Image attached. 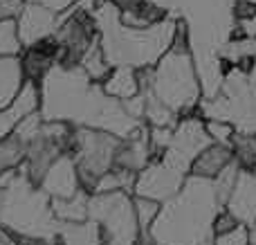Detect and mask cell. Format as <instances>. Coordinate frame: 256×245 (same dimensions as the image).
<instances>
[{
  "mask_svg": "<svg viewBox=\"0 0 256 245\" xmlns=\"http://www.w3.org/2000/svg\"><path fill=\"white\" fill-rule=\"evenodd\" d=\"M106 92H110L112 97L128 102V99L137 97L142 92V81H140V68L132 66H117L110 70V74L104 81Z\"/></svg>",
  "mask_w": 256,
  "mask_h": 245,
  "instance_id": "12",
  "label": "cell"
},
{
  "mask_svg": "<svg viewBox=\"0 0 256 245\" xmlns=\"http://www.w3.org/2000/svg\"><path fill=\"white\" fill-rule=\"evenodd\" d=\"M216 245H250V228L248 225H240L234 232L216 236Z\"/></svg>",
  "mask_w": 256,
  "mask_h": 245,
  "instance_id": "19",
  "label": "cell"
},
{
  "mask_svg": "<svg viewBox=\"0 0 256 245\" xmlns=\"http://www.w3.org/2000/svg\"><path fill=\"white\" fill-rule=\"evenodd\" d=\"M240 220L236 218L234 214H232L227 207H222L220 212H218V216H216V220H214V234L216 236H222V234H230V232H234L236 228H240Z\"/></svg>",
  "mask_w": 256,
  "mask_h": 245,
  "instance_id": "18",
  "label": "cell"
},
{
  "mask_svg": "<svg viewBox=\"0 0 256 245\" xmlns=\"http://www.w3.org/2000/svg\"><path fill=\"white\" fill-rule=\"evenodd\" d=\"M250 245H256V225L250 228Z\"/></svg>",
  "mask_w": 256,
  "mask_h": 245,
  "instance_id": "23",
  "label": "cell"
},
{
  "mask_svg": "<svg viewBox=\"0 0 256 245\" xmlns=\"http://www.w3.org/2000/svg\"><path fill=\"white\" fill-rule=\"evenodd\" d=\"M30 0H0V20L4 18H18Z\"/></svg>",
  "mask_w": 256,
  "mask_h": 245,
  "instance_id": "20",
  "label": "cell"
},
{
  "mask_svg": "<svg viewBox=\"0 0 256 245\" xmlns=\"http://www.w3.org/2000/svg\"><path fill=\"white\" fill-rule=\"evenodd\" d=\"M88 194L84 189L74 194L70 198H52V210L56 214L58 220H66V223H84L90 218L88 214Z\"/></svg>",
  "mask_w": 256,
  "mask_h": 245,
  "instance_id": "15",
  "label": "cell"
},
{
  "mask_svg": "<svg viewBox=\"0 0 256 245\" xmlns=\"http://www.w3.org/2000/svg\"><path fill=\"white\" fill-rule=\"evenodd\" d=\"M186 180V174L173 166L166 160H153L137 174L135 180V196H146L153 200H168L182 189Z\"/></svg>",
  "mask_w": 256,
  "mask_h": 245,
  "instance_id": "7",
  "label": "cell"
},
{
  "mask_svg": "<svg viewBox=\"0 0 256 245\" xmlns=\"http://www.w3.org/2000/svg\"><path fill=\"white\" fill-rule=\"evenodd\" d=\"M27 156V144L16 133L0 140V174L7 169H16Z\"/></svg>",
  "mask_w": 256,
  "mask_h": 245,
  "instance_id": "16",
  "label": "cell"
},
{
  "mask_svg": "<svg viewBox=\"0 0 256 245\" xmlns=\"http://www.w3.org/2000/svg\"><path fill=\"white\" fill-rule=\"evenodd\" d=\"M200 115L230 122L238 133H256V84L234 66L225 74L220 92L200 102Z\"/></svg>",
  "mask_w": 256,
  "mask_h": 245,
  "instance_id": "5",
  "label": "cell"
},
{
  "mask_svg": "<svg viewBox=\"0 0 256 245\" xmlns=\"http://www.w3.org/2000/svg\"><path fill=\"white\" fill-rule=\"evenodd\" d=\"M43 120L70 122L74 126L108 130L117 138H130L142 126L126 110L124 102L106 92L102 81H94L81 68L54 66L40 81Z\"/></svg>",
  "mask_w": 256,
  "mask_h": 245,
  "instance_id": "1",
  "label": "cell"
},
{
  "mask_svg": "<svg viewBox=\"0 0 256 245\" xmlns=\"http://www.w3.org/2000/svg\"><path fill=\"white\" fill-rule=\"evenodd\" d=\"M148 92L171 108L180 120L200 110L198 99L202 97V86L194 54L168 50L153 66Z\"/></svg>",
  "mask_w": 256,
  "mask_h": 245,
  "instance_id": "4",
  "label": "cell"
},
{
  "mask_svg": "<svg viewBox=\"0 0 256 245\" xmlns=\"http://www.w3.org/2000/svg\"><path fill=\"white\" fill-rule=\"evenodd\" d=\"M234 162V148L232 144L225 142H212L207 148L200 151V156L191 164V174L200 176V178H218L227 166Z\"/></svg>",
  "mask_w": 256,
  "mask_h": 245,
  "instance_id": "11",
  "label": "cell"
},
{
  "mask_svg": "<svg viewBox=\"0 0 256 245\" xmlns=\"http://www.w3.org/2000/svg\"><path fill=\"white\" fill-rule=\"evenodd\" d=\"M225 207L243 225L254 228L256 225V174L240 169L234 184V192H232Z\"/></svg>",
  "mask_w": 256,
  "mask_h": 245,
  "instance_id": "10",
  "label": "cell"
},
{
  "mask_svg": "<svg viewBox=\"0 0 256 245\" xmlns=\"http://www.w3.org/2000/svg\"><path fill=\"white\" fill-rule=\"evenodd\" d=\"M222 207L216 180L191 174L180 192L162 202L150 234L158 245H202L216 238L214 220Z\"/></svg>",
  "mask_w": 256,
  "mask_h": 245,
  "instance_id": "2",
  "label": "cell"
},
{
  "mask_svg": "<svg viewBox=\"0 0 256 245\" xmlns=\"http://www.w3.org/2000/svg\"><path fill=\"white\" fill-rule=\"evenodd\" d=\"M25 50L20 40L16 18H4L0 20V56H18Z\"/></svg>",
  "mask_w": 256,
  "mask_h": 245,
  "instance_id": "17",
  "label": "cell"
},
{
  "mask_svg": "<svg viewBox=\"0 0 256 245\" xmlns=\"http://www.w3.org/2000/svg\"><path fill=\"white\" fill-rule=\"evenodd\" d=\"M88 214L99 223L104 245H137L140 220L135 200L124 192L94 194L88 202Z\"/></svg>",
  "mask_w": 256,
  "mask_h": 245,
  "instance_id": "6",
  "label": "cell"
},
{
  "mask_svg": "<svg viewBox=\"0 0 256 245\" xmlns=\"http://www.w3.org/2000/svg\"><path fill=\"white\" fill-rule=\"evenodd\" d=\"M112 2H115L117 7L122 9V12H126V9H132V7H137V4H140L142 0H112Z\"/></svg>",
  "mask_w": 256,
  "mask_h": 245,
  "instance_id": "22",
  "label": "cell"
},
{
  "mask_svg": "<svg viewBox=\"0 0 256 245\" xmlns=\"http://www.w3.org/2000/svg\"><path fill=\"white\" fill-rule=\"evenodd\" d=\"M12 245H18V243H16V241H14V243H12Z\"/></svg>",
  "mask_w": 256,
  "mask_h": 245,
  "instance_id": "25",
  "label": "cell"
},
{
  "mask_svg": "<svg viewBox=\"0 0 256 245\" xmlns=\"http://www.w3.org/2000/svg\"><path fill=\"white\" fill-rule=\"evenodd\" d=\"M58 234L63 238V245H104L99 223L92 218L84 220V223H66V220H61Z\"/></svg>",
  "mask_w": 256,
  "mask_h": 245,
  "instance_id": "14",
  "label": "cell"
},
{
  "mask_svg": "<svg viewBox=\"0 0 256 245\" xmlns=\"http://www.w3.org/2000/svg\"><path fill=\"white\" fill-rule=\"evenodd\" d=\"M0 225L7 228L18 241L20 236H45L58 232L61 220L54 214L52 198L45 194V189L18 171L14 182L4 187Z\"/></svg>",
  "mask_w": 256,
  "mask_h": 245,
  "instance_id": "3",
  "label": "cell"
},
{
  "mask_svg": "<svg viewBox=\"0 0 256 245\" xmlns=\"http://www.w3.org/2000/svg\"><path fill=\"white\" fill-rule=\"evenodd\" d=\"M34 2H40V4H45V7H50L52 12L63 14V12H68L72 4L79 2V0H34Z\"/></svg>",
  "mask_w": 256,
  "mask_h": 245,
  "instance_id": "21",
  "label": "cell"
},
{
  "mask_svg": "<svg viewBox=\"0 0 256 245\" xmlns=\"http://www.w3.org/2000/svg\"><path fill=\"white\" fill-rule=\"evenodd\" d=\"M25 84V70L18 56H0V110L16 99Z\"/></svg>",
  "mask_w": 256,
  "mask_h": 245,
  "instance_id": "13",
  "label": "cell"
},
{
  "mask_svg": "<svg viewBox=\"0 0 256 245\" xmlns=\"http://www.w3.org/2000/svg\"><path fill=\"white\" fill-rule=\"evenodd\" d=\"M16 20H18V32H20L22 45L30 48L36 40L56 34L58 25H61V14L52 12L50 7H45V4H40V2L30 0Z\"/></svg>",
  "mask_w": 256,
  "mask_h": 245,
  "instance_id": "8",
  "label": "cell"
},
{
  "mask_svg": "<svg viewBox=\"0 0 256 245\" xmlns=\"http://www.w3.org/2000/svg\"><path fill=\"white\" fill-rule=\"evenodd\" d=\"M2 198H4V187H0V205H2Z\"/></svg>",
  "mask_w": 256,
  "mask_h": 245,
  "instance_id": "24",
  "label": "cell"
},
{
  "mask_svg": "<svg viewBox=\"0 0 256 245\" xmlns=\"http://www.w3.org/2000/svg\"><path fill=\"white\" fill-rule=\"evenodd\" d=\"M40 187L45 189L50 198H70L81 189L79 169H76V160L72 156H58L56 160L50 164L48 174H45Z\"/></svg>",
  "mask_w": 256,
  "mask_h": 245,
  "instance_id": "9",
  "label": "cell"
}]
</instances>
